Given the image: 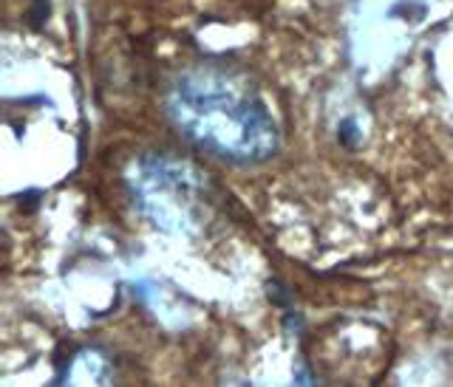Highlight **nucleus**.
<instances>
[{
	"instance_id": "f03ea898",
	"label": "nucleus",
	"mask_w": 453,
	"mask_h": 387,
	"mask_svg": "<svg viewBox=\"0 0 453 387\" xmlns=\"http://www.w3.org/2000/svg\"><path fill=\"white\" fill-rule=\"evenodd\" d=\"M127 184L136 209L156 229L170 235L198 232L212 207L204 178L190 164L167 159L162 153L134 164Z\"/></svg>"
},
{
	"instance_id": "f257e3e1",
	"label": "nucleus",
	"mask_w": 453,
	"mask_h": 387,
	"mask_svg": "<svg viewBox=\"0 0 453 387\" xmlns=\"http://www.w3.org/2000/svg\"><path fill=\"white\" fill-rule=\"evenodd\" d=\"M165 113L181 139L233 167L275 159L280 127L250 80L226 65H190L173 77Z\"/></svg>"
}]
</instances>
